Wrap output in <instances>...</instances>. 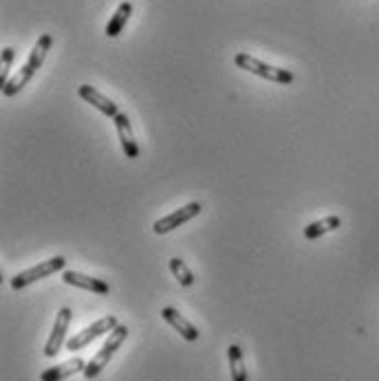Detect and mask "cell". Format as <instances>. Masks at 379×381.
Returning <instances> with one entry per match:
<instances>
[{
    "label": "cell",
    "instance_id": "obj_12",
    "mask_svg": "<svg viewBox=\"0 0 379 381\" xmlns=\"http://www.w3.org/2000/svg\"><path fill=\"white\" fill-rule=\"evenodd\" d=\"M84 368H86V361L82 357H73L68 361H62V364H58V366H51V368L42 370L40 381H64L71 375L84 373Z\"/></svg>",
    "mask_w": 379,
    "mask_h": 381
},
{
    "label": "cell",
    "instance_id": "obj_3",
    "mask_svg": "<svg viewBox=\"0 0 379 381\" xmlns=\"http://www.w3.org/2000/svg\"><path fill=\"white\" fill-rule=\"evenodd\" d=\"M234 64L243 71H249V73H254L263 80H269V82H276V84H291L294 82V73L287 68H278V66H272V64H265L263 60L249 56V53H236L234 56Z\"/></svg>",
    "mask_w": 379,
    "mask_h": 381
},
{
    "label": "cell",
    "instance_id": "obj_5",
    "mask_svg": "<svg viewBox=\"0 0 379 381\" xmlns=\"http://www.w3.org/2000/svg\"><path fill=\"white\" fill-rule=\"evenodd\" d=\"M117 326H119V322H117L115 315H104V318H100L97 322H93L91 326H86L84 331H80V333H76L73 337H71V339L66 341V349H68L71 353H73V351H82L84 346H88L91 341L100 339L102 335L113 333Z\"/></svg>",
    "mask_w": 379,
    "mask_h": 381
},
{
    "label": "cell",
    "instance_id": "obj_9",
    "mask_svg": "<svg viewBox=\"0 0 379 381\" xmlns=\"http://www.w3.org/2000/svg\"><path fill=\"white\" fill-rule=\"evenodd\" d=\"M78 95H80L84 102H88L91 106H95L97 111H100V113H104L106 117L115 119V117L119 115L117 104H115L113 99H108L104 93H100V90H97L95 86H91V84H82V86L78 88Z\"/></svg>",
    "mask_w": 379,
    "mask_h": 381
},
{
    "label": "cell",
    "instance_id": "obj_6",
    "mask_svg": "<svg viewBox=\"0 0 379 381\" xmlns=\"http://www.w3.org/2000/svg\"><path fill=\"white\" fill-rule=\"evenodd\" d=\"M71 320H73V311H71L68 306H62L56 315V322H53V331L49 335L47 346H44V357H56L60 353L62 344L66 339V331H68Z\"/></svg>",
    "mask_w": 379,
    "mask_h": 381
},
{
    "label": "cell",
    "instance_id": "obj_2",
    "mask_svg": "<svg viewBox=\"0 0 379 381\" xmlns=\"http://www.w3.org/2000/svg\"><path fill=\"white\" fill-rule=\"evenodd\" d=\"M128 333H131L128 326H124V324H119L113 333H108V339L104 341V346L95 353V357L88 361L86 368H84V377H86V379H95V377L108 366V361H111V359L115 357V353L121 349V344L126 341Z\"/></svg>",
    "mask_w": 379,
    "mask_h": 381
},
{
    "label": "cell",
    "instance_id": "obj_1",
    "mask_svg": "<svg viewBox=\"0 0 379 381\" xmlns=\"http://www.w3.org/2000/svg\"><path fill=\"white\" fill-rule=\"evenodd\" d=\"M51 44H53L51 33L40 35L38 42H35V47L31 49L29 60L25 62V66H23L20 71H18V73L7 82V86L3 88V95H5V97L18 95V93H20V90L31 82V78H33L35 73H38V68L42 66V62H44V58H47V53H49Z\"/></svg>",
    "mask_w": 379,
    "mask_h": 381
},
{
    "label": "cell",
    "instance_id": "obj_10",
    "mask_svg": "<svg viewBox=\"0 0 379 381\" xmlns=\"http://www.w3.org/2000/svg\"><path fill=\"white\" fill-rule=\"evenodd\" d=\"M115 128H117V135H119V143H121V150L128 159H137L139 157V143L133 135V126H131V119L126 113H119L115 119Z\"/></svg>",
    "mask_w": 379,
    "mask_h": 381
},
{
    "label": "cell",
    "instance_id": "obj_15",
    "mask_svg": "<svg viewBox=\"0 0 379 381\" xmlns=\"http://www.w3.org/2000/svg\"><path fill=\"white\" fill-rule=\"evenodd\" d=\"M227 359H229V373L231 381H247V368H245V355L239 344H229L227 349Z\"/></svg>",
    "mask_w": 379,
    "mask_h": 381
},
{
    "label": "cell",
    "instance_id": "obj_4",
    "mask_svg": "<svg viewBox=\"0 0 379 381\" xmlns=\"http://www.w3.org/2000/svg\"><path fill=\"white\" fill-rule=\"evenodd\" d=\"M64 267H66V260L62 256H53V258H49L44 262H38L35 267L23 271V274H16L9 284H11V289H16V291H18V289H25V286H29L33 282L44 280V278H49L53 274H58V271H62Z\"/></svg>",
    "mask_w": 379,
    "mask_h": 381
},
{
    "label": "cell",
    "instance_id": "obj_17",
    "mask_svg": "<svg viewBox=\"0 0 379 381\" xmlns=\"http://www.w3.org/2000/svg\"><path fill=\"white\" fill-rule=\"evenodd\" d=\"M16 58V51L11 47L3 49V64H0V90H3L9 82V73H11V64Z\"/></svg>",
    "mask_w": 379,
    "mask_h": 381
},
{
    "label": "cell",
    "instance_id": "obj_14",
    "mask_svg": "<svg viewBox=\"0 0 379 381\" xmlns=\"http://www.w3.org/2000/svg\"><path fill=\"white\" fill-rule=\"evenodd\" d=\"M131 13H133V3L124 0V3L117 7V11L113 13L111 20H108V25H106V35H108V38H117V35L124 31L126 23H128Z\"/></svg>",
    "mask_w": 379,
    "mask_h": 381
},
{
    "label": "cell",
    "instance_id": "obj_11",
    "mask_svg": "<svg viewBox=\"0 0 379 381\" xmlns=\"http://www.w3.org/2000/svg\"><path fill=\"white\" fill-rule=\"evenodd\" d=\"M161 318H164L174 331H179V335H181L184 339H188V341H196L198 339V329L196 326L190 322V320H186L181 313L176 311L174 306H166V308H161Z\"/></svg>",
    "mask_w": 379,
    "mask_h": 381
},
{
    "label": "cell",
    "instance_id": "obj_8",
    "mask_svg": "<svg viewBox=\"0 0 379 381\" xmlns=\"http://www.w3.org/2000/svg\"><path fill=\"white\" fill-rule=\"evenodd\" d=\"M62 280L68 286H78V289H84V291H91V294H97V296H108V294H111V286H108L106 280L80 274V271H64Z\"/></svg>",
    "mask_w": 379,
    "mask_h": 381
},
{
    "label": "cell",
    "instance_id": "obj_13",
    "mask_svg": "<svg viewBox=\"0 0 379 381\" xmlns=\"http://www.w3.org/2000/svg\"><path fill=\"white\" fill-rule=\"evenodd\" d=\"M337 227H342V219H339V216H327V219L313 221L311 225H306L302 234H304L306 241H318L320 236L329 234V231H335Z\"/></svg>",
    "mask_w": 379,
    "mask_h": 381
},
{
    "label": "cell",
    "instance_id": "obj_7",
    "mask_svg": "<svg viewBox=\"0 0 379 381\" xmlns=\"http://www.w3.org/2000/svg\"><path fill=\"white\" fill-rule=\"evenodd\" d=\"M201 210H203L201 203H188L186 207H179V210H174L172 214L164 216V219L155 221L152 231H155V234H168V231H172V229H176V227H181L184 223L192 221L194 216L201 214Z\"/></svg>",
    "mask_w": 379,
    "mask_h": 381
},
{
    "label": "cell",
    "instance_id": "obj_16",
    "mask_svg": "<svg viewBox=\"0 0 379 381\" xmlns=\"http://www.w3.org/2000/svg\"><path fill=\"white\" fill-rule=\"evenodd\" d=\"M170 271H172V276L179 280V284L181 286H192L194 284V274L190 271V267L181 260V258H172L170 260Z\"/></svg>",
    "mask_w": 379,
    "mask_h": 381
}]
</instances>
